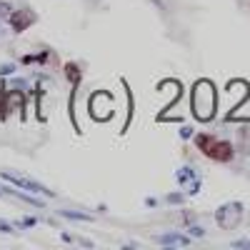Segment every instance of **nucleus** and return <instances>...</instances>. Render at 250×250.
I'll list each match as a JSON object with an SVG mask.
<instances>
[{
    "instance_id": "obj_1",
    "label": "nucleus",
    "mask_w": 250,
    "mask_h": 250,
    "mask_svg": "<svg viewBox=\"0 0 250 250\" xmlns=\"http://www.w3.org/2000/svg\"><path fill=\"white\" fill-rule=\"evenodd\" d=\"M195 148L215 163H230L235 158V148L230 140H223L218 135H210V133H198L195 135Z\"/></svg>"
},
{
    "instance_id": "obj_2",
    "label": "nucleus",
    "mask_w": 250,
    "mask_h": 250,
    "mask_svg": "<svg viewBox=\"0 0 250 250\" xmlns=\"http://www.w3.org/2000/svg\"><path fill=\"white\" fill-rule=\"evenodd\" d=\"M193 115L198 120H210L215 115V88L210 80H198L190 93Z\"/></svg>"
},
{
    "instance_id": "obj_3",
    "label": "nucleus",
    "mask_w": 250,
    "mask_h": 250,
    "mask_svg": "<svg viewBox=\"0 0 250 250\" xmlns=\"http://www.w3.org/2000/svg\"><path fill=\"white\" fill-rule=\"evenodd\" d=\"M243 220V205L240 203H225L215 210V223L223 230H235Z\"/></svg>"
},
{
    "instance_id": "obj_4",
    "label": "nucleus",
    "mask_w": 250,
    "mask_h": 250,
    "mask_svg": "<svg viewBox=\"0 0 250 250\" xmlns=\"http://www.w3.org/2000/svg\"><path fill=\"white\" fill-rule=\"evenodd\" d=\"M65 78H68V83H70V103H68V108H70V120H73V125H75V130H78V123H75V90H78V85H80V80H83V70H80V65L78 62H65Z\"/></svg>"
},
{
    "instance_id": "obj_5",
    "label": "nucleus",
    "mask_w": 250,
    "mask_h": 250,
    "mask_svg": "<svg viewBox=\"0 0 250 250\" xmlns=\"http://www.w3.org/2000/svg\"><path fill=\"white\" fill-rule=\"evenodd\" d=\"M88 108H90V113L98 118V120H105L108 115H113V98L108 95V93H95L90 100H88Z\"/></svg>"
},
{
    "instance_id": "obj_6",
    "label": "nucleus",
    "mask_w": 250,
    "mask_h": 250,
    "mask_svg": "<svg viewBox=\"0 0 250 250\" xmlns=\"http://www.w3.org/2000/svg\"><path fill=\"white\" fill-rule=\"evenodd\" d=\"M3 178L8 180V183H13V185H20V188H25V190H30V193H38V195H50L53 198V190H48L45 185H40L38 180H30V178H25V175H20V173H3Z\"/></svg>"
},
{
    "instance_id": "obj_7",
    "label": "nucleus",
    "mask_w": 250,
    "mask_h": 250,
    "mask_svg": "<svg viewBox=\"0 0 250 250\" xmlns=\"http://www.w3.org/2000/svg\"><path fill=\"white\" fill-rule=\"evenodd\" d=\"M35 20H38V15H35L33 10H13V13H8V23H10L13 33L28 30V28L35 23Z\"/></svg>"
},
{
    "instance_id": "obj_8",
    "label": "nucleus",
    "mask_w": 250,
    "mask_h": 250,
    "mask_svg": "<svg viewBox=\"0 0 250 250\" xmlns=\"http://www.w3.org/2000/svg\"><path fill=\"white\" fill-rule=\"evenodd\" d=\"M178 180H180V183H183L185 188H190V183H195V185H200V183H198V178H195V173H193L190 168H183V170L178 173Z\"/></svg>"
},
{
    "instance_id": "obj_9",
    "label": "nucleus",
    "mask_w": 250,
    "mask_h": 250,
    "mask_svg": "<svg viewBox=\"0 0 250 250\" xmlns=\"http://www.w3.org/2000/svg\"><path fill=\"white\" fill-rule=\"evenodd\" d=\"M158 243H163V245H185L188 238H183V235H160Z\"/></svg>"
},
{
    "instance_id": "obj_10",
    "label": "nucleus",
    "mask_w": 250,
    "mask_h": 250,
    "mask_svg": "<svg viewBox=\"0 0 250 250\" xmlns=\"http://www.w3.org/2000/svg\"><path fill=\"white\" fill-rule=\"evenodd\" d=\"M62 218H73V220H90L88 213H75V210H62Z\"/></svg>"
},
{
    "instance_id": "obj_11",
    "label": "nucleus",
    "mask_w": 250,
    "mask_h": 250,
    "mask_svg": "<svg viewBox=\"0 0 250 250\" xmlns=\"http://www.w3.org/2000/svg\"><path fill=\"white\" fill-rule=\"evenodd\" d=\"M0 233H13V225H8V223L0 220Z\"/></svg>"
},
{
    "instance_id": "obj_12",
    "label": "nucleus",
    "mask_w": 250,
    "mask_h": 250,
    "mask_svg": "<svg viewBox=\"0 0 250 250\" xmlns=\"http://www.w3.org/2000/svg\"><path fill=\"white\" fill-rule=\"evenodd\" d=\"M190 233H193V235H198V238H203V235H205V233H203V228H198V225H193V228H190Z\"/></svg>"
},
{
    "instance_id": "obj_13",
    "label": "nucleus",
    "mask_w": 250,
    "mask_h": 250,
    "mask_svg": "<svg viewBox=\"0 0 250 250\" xmlns=\"http://www.w3.org/2000/svg\"><path fill=\"white\" fill-rule=\"evenodd\" d=\"M13 8L8 5V3H0V15H5V13H10Z\"/></svg>"
}]
</instances>
